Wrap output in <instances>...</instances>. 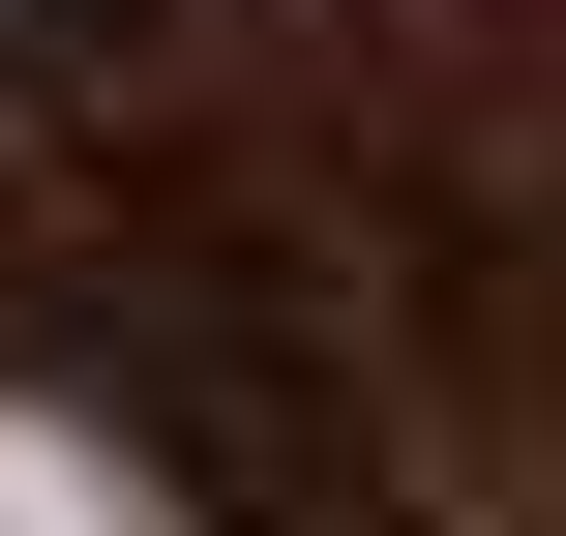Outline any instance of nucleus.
<instances>
[{"instance_id": "obj_1", "label": "nucleus", "mask_w": 566, "mask_h": 536, "mask_svg": "<svg viewBox=\"0 0 566 536\" xmlns=\"http://www.w3.org/2000/svg\"><path fill=\"white\" fill-rule=\"evenodd\" d=\"M0 536H149V507H119V477H90V448H60L30 388H0Z\"/></svg>"}]
</instances>
